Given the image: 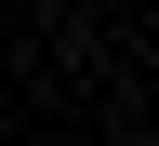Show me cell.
I'll return each mask as SVG.
<instances>
[{
    "mask_svg": "<svg viewBox=\"0 0 159 146\" xmlns=\"http://www.w3.org/2000/svg\"><path fill=\"white\" fill-rule=\"evenodd\" d=\"M40 13H93V0H40Z\"/></svg>",
    "mask_w": 159,
    "mask_h": 146,
    "instance_id": "1",
    "label": "cell"
}]
</instances>
